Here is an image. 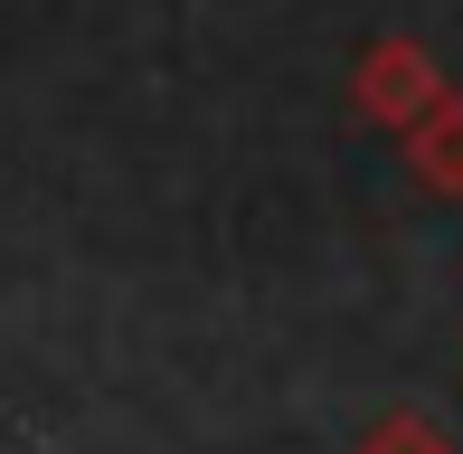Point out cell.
Wrapping results in <instances>:
<instances>
[{
	"label": "cell",
	"mask_w": 463,
	"mask_h": 454,
	"mask_svg": "<svg viewBox=\"0 0 463 454\" xmlns=\"http://www.w3.org/2000/svg\"><path fill=\"white\" fill-rule=\"evenodd\" d=\"M445 86H454V76L435 67L426 38H369L360 67H350V105H360V123H378V133H407Z\"/></svg>",
	"instance_id": "obj_1"
},
{
	"label": "cell",
	"mask_w": 463,
	"mask_h": 454,
	"mask_svg": "<svg viewBox=\"0 0 463 454\" xmlns=\"http://www.w3.org/2000/svg\"><path fill=\"white\" fill-rule=\"evenodd\" d=\"M397 152H407V171H416V190H435V199H463V86H445L426 114L397 133Z\"/></svg>",
	"instance_id": "obj_2"
},
{
	"label": "cell",
	"mask_w": 463,
	"mask_h": 454,
	"mask_svg": "<svg viewBox=\"0 0 463 454\" xmlns=\"http://www.w3.org/2000/svg\"><path fill=\"white\" fill-rule=\"evenodd\" d=\"M360 454H454V436L426 417V407H388V417L360 436Z\"/></svg>",
	"instance_id": "obj_3"
}]
</instances>
